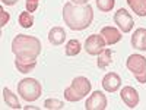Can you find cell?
I'll return each mask as SVG.
<instances>
[{
    "instance_id": "cell-1",
    "label": "cell",
    "mask_w": 146,
    "mask_h": 110,
    "mask_svg": "<svg viewBox=\"0 0 146 110\" xmlns=\"http://www.w3.org/2000/svg\"><path fill=\"white\" fill-rule=\"evenodd\" d=\"M63 19L64 23L73 31H82L91 25L94 19V10L89 3L78 5L67 2L63 7Z\"/></svg>"
},
{
    "instance_id": "cell-2",
    "label": "cell",
    "mask_w": 146,
    "mask_h": 110,
    "mask_svg": "<svg viewBox=\"0 0 146 110\" xmlns=\"http://www.w3.org/2000/svg\"><path fill=\"white\" fill-rule=\"evenodd\" d=\"M41 41L32 35L18 34L12 41V52L16 57H31L36 59L41 53Z\"/></svg>"
},
{
    "instance_id": "cell-3",
    "label": "cell",
    "mask_w": 146,
    "mask_h": 110,
    "mask_svg": "<svg viewBox=\"0 0 146 110\" xmlns=\"http://www.w3.org/2000/svg\"><path fill=\"white\" fill-rule=\"evenodd\" d=\"M91 81L85 76H76L72 81L70 87L64 90V99L67 101H79L85 95H88L91 91Z\"/></svg>"
},
{
    "instance_id": "cell-4",
    "label": "cell",
    "mask_w": 146,
    "mask_h": 110,
    "mask_svg": "<svg viewBox=\"0 0 146 110\" xmlns=\"http://www.w3.org/2000/svg\"><path fill=\"white\" fill-rule=\"evenodd\" d=\"M41 93H42L41 84L34 78H25V79L19 81V84H18V94L25 101L38 100Z\"/></svg>"
},
{
    "instance_id": "cell-5",
    "label": "cell",
    "mask_w": 146,
    "mask_h": 110,
    "mask_svg": "<svg viewBox=\"0 0 146 110\" xmlns=\"http://www.w3.org/2000/svg\"><path fill=\"white\" fill-rule=\"evenodd\" d=\"M126 66L136 76L137 82H140V84L146 82V57H143L140 54H131L127 59Z\"/></svg>"
},
{
    "instance_id": "cell-6",
    "label": "cell",
    "mask_w": 146,
    "mask_h": 110,
    "mask_svg": "<svg viewBox=\"0 0 146 110\" xmlns=\"http://www.w3.org/2000/svg\"><path fill=\"white\" fill-rule=\"evenodd\" d=\"M105 44L107 43H105L102 35L92 34L86 38V41H85V50H86V53L91 54V56H98L105 48Z\"/></svg>"
},
{
    "instance_id": "cell-7",
    "label": "cell",
    "mask_w": 146,
    "mask_h": 110,
    "mask_svg": "<svg viewBox=\"0 0 146 110\" xmlns=\"http://www.w3.org/2000/svg\"><path fill=\"white\" fill-rule=\"evenodd\" d=\"M114 22L117 23V27L123 32H130L133 30V25H135L131 15L129 13L126 9H123V7L118 9L114 13Z\"/></svg>"
},
{
    "instance_id": "cell-8",
    "label": "cell",
    "mask_w": 146,
    "mask_h": 110,
    "mask_svg": "<svg viewBox=\"0 0 146 110\" xmlns=\"http://www.w3.org/2000/svg\"><path fill=\"white\" fill-rule=\"evenodd\" d=\"M107 107V97L101 91H94L85 103L86 110H104Z\"/></svg>"
},
{
    "instance_id": "cell-9",
    "label": "cell",
    "mask_w": 146,
    "mask_h": 110,
    "mask_svg": "<svg viewBox=\"0 0 146 110\" xmlns=\"http://www.w3.org/2000/svg\"><path fill=\"white\" fill-rule=\"evenodd\" d=\"M121 85V79L115 72H108L102 78V88L107 93H115Z\"/></svg>"
},
{
    "instance_id": "cell-10",
    "label": "cell",
    "mask_w": 146,
    "mask_h": 110,
    "mask_svg": "<svg viewBox=\"0 0 146 110\" xmlns=\"http://www.w3.org/2000/svg\"><path fill=\"white\" fill-rule=\"evenodd\" d=\"M120 95H121V100H123L126 103V106H129L130 109H135L139 104V94L133 87H124L121 90Z\"/></svg>"
},
{
    "instance_id": "cell-11",
    "label": "cell",
    "mask_w": 146,
    "mask_h": 110,
    "mask_svg": "<svg viewBox=\"0 0 146 110\" xmlns=\"http://www.w3.org/2000/svg\"><path fill=\"white\" fill-rule=\"evenodd\" d=\"M15 66L21 73H28L35 69L36 66V59L31 57H16L15 59Z\"/></svg>"
},
{
    "instance_id": "cell-12",
    "label": "cell",
    "mask_w": 146,
    "mask_h": 110,
    "mask_svg": "<svg viewBox=\"0 0 146 110\" xmlns=\"http://www.w3.org/2000/svg\"><path fill=\"white\" fill-rule=\"evenodd\" d=\"M101 35L104 37L105 43L110 44V46L117 44L121 40V32L117 28H114V27H104L101 30Z\"/></svg>"
},
{
    "instance_id": "cell-13",
    "label": "cell",
    "mask_w": 146,
    "mask_h": 110,
    "mask_svg": "<svg viewBox=\"0 0 146 110\" xmlns=\"http://www.w3.org/2000/svg\"><path fill=\"white\" fill-rule=\"evenodd\" d=\"M131 46L140 52H146V28H137L131 35Z\"/></svg>"
},
{
    "instance_id": "cell-14",
    "label": "cell",
    "mask_w": 146,
    "mask_h": 110,
    "mask_svg": "<svg viewBox=\"0 0 146 110\" xmlns=\"http://www.w3.org/2000/svg\"><path fill=\"white\" fill-rule=\"evenodd\" d=\"M66 40V32L62 27H53L48 32V41H50L53 46H60L63 44Z\"/></svg>"
},
{
    "instance_id": "cell-15",
    "label": "cell",
    "mask_w": 146,
    "mask_h": 110,
    "mask_svg": "<svg viewBox=\"0 0 146 110\" xmlns=\"http://www.w3.org/2000/svg\"><path fill=\"white\" fill-rule=\"evenodd\" d=\"M127 3L137 16H146V0H127Z\"/></svg>"
},
{
    "instance_id": "cell-16",
    "label": "cell",
    "mask_w": 146,
    "mask_h": 110,
    "mask_svg": "<svg viewBox=\"0 0 146 110\" xmlns=\"http://www.w3.org/2000/svg\"><path fill=\"white\" fill-rule=\"evenodd\" d=\"M113 53H111V50L110 48H104V50L98 54V62H96V65H98V68L100 69H105L110 63L113 62Z\"/></svg>"
},
{
    "instance_id": "cell-17",
    "label": "cell",
    "mask_w": 146,
    "mask_h": 110,
    "mask_svg": "<svg viewBox=\"0 0 146 110\" xmlns=\"http://www.w3.org/2000/svg\"><path fill=\"white\" fill-rule=\"evenodd\" d=\"M3 99H5V101H6V104L9 107H12V109H21V103L18 100V97L12 93L9 88L3 90Z\"/></svg>"
},
{
    "instance_id": "cell-18",
    "label": "cell",
    "mask_w": 146,
    "mask_h": 110,
    "mask_svg": "<svg viewBox=\"0 0 146 110\" xmlns=\"http://www.w3.org/2000/svg\"><path fill=\"white\" fill-rule=\"evenodd\" d=\"M80 50H82L80 41H78V40L67 41V44H66V54L67 56H76V54H79Z\"/></svg>"
},
{
    "instance_id": "cell-19",
    "label": "cell",
    "mask_w": 146,
    "mask_h": 110,
    "mask_svg": "<svg viewBox=\"0 0 146 110\" xmlns=\"http://www.w3.org/2000/svg\"><path fill=\"white\" fill-rule=\"evenodd\" d=\"M19 23L23 28H31L34 25V16L31 15V12H22L19 15Z\"/></svg>"
},
{
    "instance_id": "cell-20",
    "label": "cell",
    "mask_w": 146,
    "mask_h": 110,
    "mask_svg": "<svg viewBox=\"0 0 146 110\" xmlns=\"http://www.w3.org/2000/svg\"><path fill=\"white\" fill-rule=\"evenodd\" d=\"M115 5V0H96V6L101 12H110Z\"/></svg>"
},
{
    "instance_id": "cell-21",
    "label": "cell",
    "mask_w": 146,
    "mask_h": 110,
    "mask_svg": "<svg viewBox=\"0 0 146 110\" xmlns=\"http://www.w3.org/2000/svg\"><path fill=\"white\" fill-rule=\"evenodd\" d=\"M64 103L63 101H60L57 99H48L44 101V107L48 109V110H57V109H63Z\"/></svg>"
},
{
    "instance_id": "cell-22",
    "label": "cell",
    "mask_w": 146,
    "mask_h": 110,
    "mask_svg": "<svg viewBox=\"0 0 146 110\" xmlns=\"http://www.w3.org/2000/svg\"><path fill=\"white\" fill-rule=\"evenodd\" d=\"M9 13H7V12H5V9L3 7H0V27H5L6 25V23L9 22Z\"/></svg>"
},
{
    "instance_id": "cell-23",
    "label": "cell",
    "mask_w": 146,
    "mask_h": 110,
    "mask_svg": "<svg viewBox=\"0 0 146 110\" xmlns=\"http://www.w3.org/2000/svg\"><path fill=\"white\" fill-rule=\"evenodd\" d=\"M38 2L40 0H27V10L28 12H35L38 7Z\"/></svg>"
},
{
    "instance_id": "cell-24",
    "label": "cell",
    "mask_w": 146,
    "mask_h": 110,
    "mask_svg": "<svg viewBox=\"0 0 146 110\" xmlns=\"http://www.w3.org/2000/svg\"><path fill=\"white\" fill-rule=\"evenodd\" d=\"M16 2H18V0H2V3L6 5V6H13Z\"/></svg>"
},
{
    "instance_id": "cell-25",
    "label": "cell",
    "mask_w": 146,
    "mask_h": 110,
    "mask_svg": "<svg viewBox=\"0 0 146 110\" xmlns=\"http://www.w3.org/2000/svg\"><path fill=\"white\" fill-rule=\"evenodd\" d=\"M70 2L78 3V5H86V3H88V0H70Z\"/></svg>"
}]
</instances>
